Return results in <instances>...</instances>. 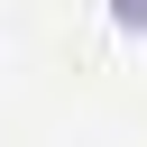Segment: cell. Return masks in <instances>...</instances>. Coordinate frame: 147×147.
Listing matches in <instances>:
<instances>
[{"instance_id":"6da1fadb","label":"cell","mask_w":147,"mask_h":147,"mask_svg":"<svg viewBox=\"0 0 147 147\" xmlns=\"http://www.w3.org/2000/svg\"><path fill=\"white\" fill-rule=\"evenodd\" d=\"M110 18H119L129 37H147V0H110Z\"/></svg>"}]
</instances>
